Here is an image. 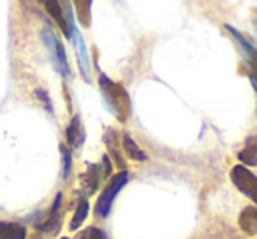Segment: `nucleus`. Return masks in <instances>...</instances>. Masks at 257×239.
<instances>
[{
	"label": "nucleus",
	"mask_w": 257,
	"mask_h": 239,
	"mask_svg": "<svg viewBox=\"0 0 257 239\" xmlns=\"http://www.w3.org/2000/svg\"><path fill=\"white\" fill-rule=\"evenodd\" d=\"M99 85L100 90H102V97L106 100L107 107L113 111L114 116L120 122H127L128 114H131V99H128V93L125 92L123 86L113 83L104 74H100Z\"/></svg>",
	"instance_id": "f257e3e1"
},
{
	"label": "nucleus",
	"mask_w": 257,
	"mask_h": 239,
	"mask_svg": "<svg viewBox=\"0 0 257 239\" xmlns=\"http://www.w3.org/2000/svg\"><path fill=\"white\" fill-rule=\"evenodd\" d=\"M127 179H128L127 171H120L118 174H114L113 178L109 179L106 188L102 190V193H100L99 199H97V204H95V216L97 218H106L107 214H109L114 197H116L118 192L125 186Z\"/></svg>",
	"instance_id": "f03ea898"
},
{
	"label": "nucleus",
	"mask_w": 257,
	"mask_h": 239,
	"mask_svg": "<svg viewBox=\"0 0 257 239\" xmlns=\"http://www.w3.org/2000/svg\"><path fill=\"white\" fill-rule=\"evenodd\" d=\"M231 181L243 195H246L252 202L257 204V176L248 171L246 165H234L231 169Z\"/></svg>",
	"instance_id": "7ed1b4c3"
},
{
	"label": "nucleus",
	"mask_w": 257,
	"mask_h": 239,
	"mask_svg": "<svg viewBox=\"0 0 257 239\" xmlns=\"http://www.w3.org/2000/svg\"><path fill=\"white\" fill-rule=\"evenodd\" d=\"M225 30L231 34L232 39L238 43L239 50H241L243 55H245L246 67H248V76H250V79H252L253 85H255V88H257V48H253L252 44H250L248 41H246L245 37L238 32V30L232 29V27L225 25Z\"/></svg>",
	"instance_id": "20e7f679"
},
{
	"label": "nucleus",
	"mask_w": 257,
	"mask_h": 239,
	"mask_svg": "<svg viewBox=\"0 0 257 239\" xmlns=\"http://www.w3.org/2000/svg\"><path fill=\"white\" fill-rule=\"evenodd\" d=\"M60 204H62V193H58L57 199H55L53 206H51L50 213L39 221L36 223L37 230L44 232V234H57L58 228H60L62 223V211H60Z\"/></svg>",
	"instance_id": "39448f33"
},
{
	"label": "nucleus",
	"mask_w": 257,
	"mask_h": 239,
	"mask_svg": "<svg viewBox=\"0 0 257 239\" xmlns=\"http://www.w3.org/2000/svg\"><path fill=\"white\" fill-rule=\"evenodd\" d=\"M44 39H46V43H48V48L51 50V57H53V62H55V65H57L58 72H60L62 76H67L69 65H67V58H65L64 46H62L60 41L51 34V30L44 32Z\"/></svg>",
	"instance_id": "423d86ee"
},
{
	"label": "nucleus",
	"mask_w": 257,
	"mask_h": 239,
	"mask_svg": "<svg viewBox=\"0 0 257 239\" xmlns=\"http://www.w3.org/2000/svg\"><path fill=\"white\" fill-rule=\"evenodd\" d=\"M41 2H43V6L46 8L48 15H50L51 18H53L55 22H57V25L62 29L64 36L71 39V37H72V30L69 29V25H67V20H65L64 11H62L60 0H41Z\"/></svg>",
	"instance_id": "0eeeda50"
},
{
	"label": "nucleus",
	"mask_w": 257,
	"mask_h": 239,
	"mask_svg": "<svg viewBox=\"0 0 257 239\" xmlns=\"http://www.w3.org/2000/svg\"><path fill=\"white\" fill-rule=\"evenodd\" d=\"M65 137H67V144L71 148H79L83 144V141H85V130H83L78 114H76L71 120V123H69Z\"/></svg>",
	"instance_id": "6e6552de"
},
{
	"label": "nucleus",
	"mask_w": 257,
	"mask_h": 239,
	"mask_svg": "<svg viewBox=\"0 0 257 239\" xmlns=\"http://www.w3.org/2000/svg\"><path fill=\"white\" fill-rule=\"evenodd\" d=\"M102 169L99 167V165H88V171H86V174L81 178V183H83V188H85L86 195H92L93 192H95L97 188H99V183L100 179H102Z\"/></svg>",
	"instance_id": "1a4fd4ad"
},
{
	"label": "nucleus",
	"mask_w": 257,
	"mask_h": 239,
	"mask_svg": "<svg viewBox=\"0 0 257 239\" xmlns=\"http://www.w3.org/2000/svg\"><path fill=\"white\" fill-rule=\"evenodd\" d=\"M239 228L248 235H257V207H245L239 214Z\"/></svg>",
	"instance_id": "9d476101"
},
{
	"label": "nucleus",
	"mask_w": 257,
	"mask_h": 239,
	"mask_svg": "<svg viewBox=\"0 0 257 239\" xmlns=\"http://www.w3.org/2000/svg\"><path fill=\"white\" fill-rule=\"evenodd\" d=\"M0 239H27V228L15 221H0Z\"/></svg>",
	"instance_id": "9b49d317"
},
{
	"label": "nucleus",
	"mask_w": 257,
	"mask_h": 239,
	"mask_svg": "<svg viewBox=\"0 0 257 239\" xmlns=\"http://www.w3.org/2000/svg\"><path fill=\"white\" fill-rule=\"evenodd\" d=\"M72 4L78 13V20L85 29L90 27V16H92V0H72Z\"/></svg>",
	"instance_id": "f8f14e48"
},
{
	"label": "nucleus",
	"mask_w": 257,
	"mask_h": 239,
	"mask_svg": "<svg viewBox=\"0 0 257 239\" xmlns=\"http://www.w3.org/2000/svg\"><path fill=\"white\" fill-rule=\"evenodd\" d=\"M86 214H88V200L83 197V199H79L78 206H76V213H74V216H72V221H71V225H69V228L76 230V228L81 227Z\"/></svg>",
	"instance_id": "ddd939ff"
},
{
	"label": "nucleus",
	"mask_w": 257,
	"mask_h": 239,
	"mask_svg": "<svg viewBox=\"0 0 257 239\" xmlns=\"http://www.w3.org/2000/svg\"><path fill=\"white\" fill-rule=\"evenodd\" d=\"M123 150L127 151V155L133 158V160H140V162L147 160V153H145L143 150H140L136 141L131 136H123Z\"/></svg>",
	"instance_id": "4468645a"
},
{
	"label": "nucleus",
	"mask_w": 257,
	"mask_h": 239,
	"mask_svg": "<svg viewBox=\"0 0 257 239\" xmlns=\"http://www.w3.org/2000/svg\"><path fill=\"white\" fill-rule=\"evenodd\" d=\"M238 158L243 165H257V144H248L245 150L239 151Z\"/></svg>",
	"instance_id": "2eb2a0df"
},
{
	"label": "nucleus",
	"mask_w": 257,
	"mask_h": 239,
	"mask_svg": "<svg viewBox=\"0 0 257 239\" xmlns=\"http://www.w3.org/2000/svg\"><path fill=\"white\" fill-rule=\"evenodd\" d=\"M60 151H62V178L67 179L69 174H71V167H72V157H71V151L67 150V146L62 144L60 146Z\"/></svg>",
	"instance_id": "dca6fc26"
},
{
	"label": "nucleus",
	"mask_w": 257,
	"mask_h": 239,
	"mask_svg": "<svg viewBox=\"0 0 257 239\" xmlns=\"http://www.w3.org/2000/svg\"><path fill=\"white\" fill-rule=\"evenodd\" d=\"M78 239H106V234L97 227H88L78 235Z\"/></svg>",
	"instance_id": "f3484780"
},
{
	"label": "nucleus",
	"mask_w": 257,
	"mask_h": 239,
	"mask_svg": "<svg viewBox=\"0 0 257 239\" xmlns=\"http://www.w3.org/2000/svg\"><path fill=\"white\" fill-rule=\"evenodd\" d=\"M29 239H43V235H41L39 232H36V234H32V235H30Z\"/></svg>",
	"instance_id": "a211bd4d"
},
{
	"label": "nucleus",
	"mask_w": 257,
	"mask_h": 239,
	"mask_svg": "<svg viewBox=\"0 0 257 239\" xmlns=\"http://www.w3.org/2000/svg\"><path fill=\"white\" fill-rule=\"evenodd\" d=\"M62 239H69V237H62Z\"/></svg>",
	"instance_id": "6ab92c4d"
}]
</instances>
